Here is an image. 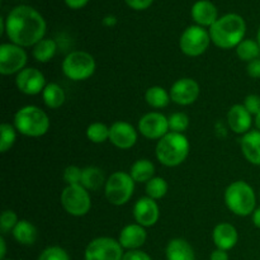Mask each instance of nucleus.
<instances>
[{"instance_id":"obj_1","label":"nucleus","mask_w":260,"mask_h":260,"mask_svg":"<svg viewBox=\"0 0 260 260\" xmlns=\"http://www.w3.org/2000/svg\"><path fill=\"white\" fill-rule=\"evenodd\" d=\"M46 20L42 15L28 5H19L5 18V33L10 42L20 47H30L43 40L46 35Z\"/></svg>"},{"instance_id":"obj_2","label":"nucleus","mask_w":260,"mask_h":260,"mask_svg":"<svg viewBox=\"0 0 260 260\" xmlns=\"http://www.w3.org/2000/svg\"><path fill=\"white\" fill-rule=\"evenodd\" d=\"M208 32L213 45L222 50H230L236 48L241 41L245 40L246 23L241 15L230 13L218 18Z\"/></svg>"},{"instance_id":"obj_3","label":"nucleus","mask_w":260,"mask_h":260,"mask_svg":"<svg viewBox=\"0 0 260 260\" xmlns=\"http://www.w3.org/2000/svg\"><path fill=\"white\" fill-rule=\"evenodd\" d=\"M190 144L184 134L169 132L157 141L155 155L160 164L174 168L183 164L189 155Z\"/></svg>"},{"instance_id":"obj_4","label":"nucleus","mask_w":260,"mask_h":260,"mask_svg":"<svg viewBox=\"0 0 260 260\" xmlns=\"http://www.w3.org/2000/svg\"><path fill=\"white\" fill-rule=\"evenodd\" d=\"M225 205L234 215L245 217L253 215L256 208V196L253 187L244 180L231 183L223 194Z\"/></svg>"},{"instance_id":"obj_5","label":"nucleus","mask_w":260,"mask_h":260,"mask_svg":"<svg viewBox=\"0 0 260 260\" xmlns=\"http://www.w3.org/2000/svg\"><path fill=\"white\" fill-rule=\"evenodd\" d=\"M14 127L19 134L27 137H41L50 129V118L38 107L25 106L15 113Z\"/></svg>"},{"instance_id":"obj_6","label":"nucleus","mask_w":260,"mask_h":260,"mask_svg":"<svg viewBox=\"0 0 260 260\" xmlns=\"http://www.w3.org/2000/svg\"><path fill=\"white\" fill-rule=\"evenodd\" d=\"M96 63L93 56L85 51H73L62 61V73L73 81H83L95 73Z\"/></svg>"},{"instance_id":"obj_7","label":"nucleus","mask_w":260,"mask_h":260,"mask_svg":"<svg viewBox=\"0 0 260 260\" xmlns=\"http://www.w3.org/2000/svg\"><path fill=\"white\" fill-rule=\"evenodd\" d=\"M135 190V180L129 173L116 172L111 174L104 185L106 198L111 205L123 206L132 198Z\"/></svg>"},{"instance_id":"obj_8","label":"nucleus","mask_w":260,"mask_h":260,"mask_svg":"<svg viewBox=\"0 0 260 260\" xmlns=\"http://www.w3.org/2000/svg\"><path fill=\"white\" fill-rule=\"evenodd\" d=\"M61 205L71 216H85L91 208V198L89 190L83 185H68L61 193Z\"/></svg>"},{"instance_id":"obj_9","label":"nucleus","mask_w":260,"mask_h":260,"mask_svg":"<svg viewBox=\"0 0 260 260\" xmlns=\"http://www.w3.org/2000/svg\"><path fill=\"white\" fill-rule=\"evenodd\" d=\"M212 42L208 30L201 25H190L179 38V47L184 55L189 57H198L207 51Z\"/></svg>"},{"instance_id":"obj_10","label":"nucleus","mask_w":260,"mask_h":260,"mask_svg":"<svg viewBox=\"0 0 260 260\" xmlns=\"http://www.w3.org/2000/svg\"><path fill=\"white\" fill-rule=\"evenodd\" d=\"M123 248L112 238H96L85 249V260H122Z\"/></svg>"},{"instance_id":"obj_11","label":"nucleus","mask_w":260,"mask_h":260,"mask_svg":"<svg viewBox=\"0 0 260 260\" xmlns=\"http://www.w3.org/2000/svg\"><path fill=\"white\" fill-rule=\"evenodd\" d=\"M27 52L14 43H3L0 46V74L13 75L25 69Z\"/></svg>"},{"instance_id":"obj_12","label":"nucleus","mask_w":260,"mask_h":260,"mask_svg":"<svg viewBox=\"0 0 260 260\" xmlns=\"http://www.w3.org/2000/svg\"><path fill=\"white\" fill-rule=\"evenodd\" d=\"M139 132L149 140H157L169 134V121L159 112H150L142 116L139 121Z\"/></svg>"},{"instance_id":"obj_13","label":"nucleus","mask_w":260,"mask_h":260,"mask_svg":"<svg viewBox=\"0 0 260 260\" xmlns=\"http://www.w3.org/2000/svg\"><path fill=\"white\" fill-rule=\"evenodd\" d=\"M15 85L25 95H37L46 88L45 75L36 68H25L17 74Z\"/></svg>"},{"instance_id":"obj_14","label":"nucleus","mask_w":260,"mask_h":260,"mask_svg":"<svg viewBox=\"0 0 260 260\" xmlns=\"http://www.w3.org/2000/svg\"><path fill=\"white\" fill-rule=\"evenodd\" d=\"M169 94L178 106H190L200 96V85L192 78L178 79L170 88Z\"/></svg>"},{"instance_id":"obj_15","label":"nucleus","mask_w":260,"mask_h":260,"mask_svg":"<svg viewBox=\"0 0 260 260\" xmlns=\"http://www.w3.org/2000/svg\"><path fill=\"white\" fill-rule=\"evenodd\" d=\"M109 141L121 150H128L137 142V131L131 123L117 121L109 127Z\"/></svg>"},{"instance_id":"obj_16","label":"nucleus","mask_w":260,"mask_h":260,"mask_svg":"<svg viewBox=\"0 0 260 260\" xmlns=\"http://www.w3.org/2000/svg\"><path fill=\"white\" fill-rule=\"evenodd\" d=\"M134 217L136 223L144 228H151L159 221L160 210L156 201L150 197H142L135 203Z\"/></svg>"},{"instance_id":"obj_17","label":"nucleus","mask_w":260,"mask_h":260,"mask_svg":"<svg viewBox=\"0 0 260 260\" xmlns=\"http://www.w3.org/2000/svg\"><path fill=\"white\" fill-rule=\"evenodd\" d=\"M147 239L146 230L144 226L139 223H131V225L124 226L121 230L118 236V243L121 246L127 250H139L145 244Z\"/></svg>"},{"instance_id":"obj_18","label":"nucleus","mask_w":260,"mask_h":260,"mask_svg":"<svg viewBox=\"0 0 260 260\" xmlns=\"http://www.w3.org/2000/svg\"><path fill=\"white\" fill-rule=\"evenodd\" d=\"M228 122L231 131L239 135H245L251 131L253 116L244 107V104H235L230 108L228 113Z\"/></svg>"},{"instance_id":"obj_19","label":"nucleus","mask_w":260,"mask_h":260,"mask_svg":"<svg viewBox=\"0 0 260 260\" xmlns=\"http://www.w3.org/2000/svg\"><path fill=\"white\" fill-rule=\"evenodd\" d=\"M212 239L216 248L228 251L230 250V249H233L234 246L238 244V230H236L235 226L231 225V223H218V225L213 229Z\"/></svg>"},{"instance_id":"obj_20","label":"nucleus","mask_w":260,"mask_h":260,"mask_svg":"<svg viewBox=\"0 0 260 260\" xmlns=\"http://www.w3.org/2000/svg\"><path fill=\"white\" fill-rule=\"evenodd\" d=\"M193 20L197 23V25L201 27H211L216 20L217 17V8L208 0H198L194 3L190 10Z\"/></svg>"},{"instance_id":"obj_21","label":"nucleus","mask_w":260,"mask_h":260,"mask_svg":"<svg viewBox=\"0 0 260 260\" xmlns=\"http://www.w3.org/2000/svg\"><path fill=\"white\" fill-rule=\"evenodd\" d=\"M241 151L244 157L248 160L250 164L260 165V131L254 129L249 131L243 136L240 141Z\"/></svg>"},{"instance_id":"obj_22","label":"nucleus","mask_w":260,"mask_h":260,"mask_svg":"<svg viewBox=\"0 0 260 260\" xmlns=\"http://www.w3.org/2000/svg\"><path fill=\"white\" fill-rule=\"evenodd\" d=\"M167 260H194V251L184 239H173L167 246Z\"/></svg>"},{"instance_id":"obj_23","label":"nucleus","mask_w":260,"mask_h":260,"mask_svg":"<svg viewBox=\"0 0 260 260\" xmlns=\"http://www.w3.org/2000/svg\"><path fill=\"white\" fill-rule=\"evenodd\" d=\"M12 234L14 240L22 245H33L38 238V231L36 226L27 220H19Z\"/></svg>"},{"instance_id":"obj_24","label":"nucleus","mask_w":260,"mask_h":260,"mask_svg":"<svg viewBox=\"0 0 260 260\" xmlns=\"http://www.w3.org/2000/svg\"><path fill=\"white\" fill-rule=\"evenodd\" d=\"M129 175L135 183H147L154 178L155 165L149 159H139L132 164Z\"/></svg>"},{"instance_id":"obj_25","label":"nucleus","mask_w":260,"mask_h":260,"mask_svg":"<svg viewBox=\"0 0 260 260\" xmlns=\"http://www.w3.org/2000/svg\"><path fill=\"white\" fill-rule=\"evenodd\" d=\"M107 179L104 178L103 172L96 167H88L83 169L81 175V185L86 190H98L106 185Z\"/></svg>"},{"instance_id":"obj_26","label":"nucleus","mask_w":260,"mask_h":260,"mask_svg":"<svg viewBox=\"0 0 260 260\" xmlns=\"http://www.w3.org/2000/svg\"><path fill=\"white\" fill-rule=\"evenodd\" d=\"M42 98L46 106L50 109H57L65 103L66 95L63 89L58 84L50 83L42 91Z\"/></svg>"},{"instance_id":"obj_27","label":"nucleus","mask_w":260,"mask_h":260,"mask_svg":"<svg viewBox=\"0 0 260 260\" xmlns=\"http://www.w3.org/2000/svg\"><path fill=\"white\" fill-rule=\"evenodd\" d=\"M57 51V45L51 38H43L40 42L33 46L32 55L36 61L41 63H46L52 60Z\"/></svg>"},{"instance_id":"obj_28","label":"nucleus","mask_w":260,"mask_h":260,"mask_svg":"<svg viewBox=\"0 0 260 260\" xmlns=\"http://www.w3.org/2000/svg\"><path fill=\"white\" fill-rule=\"evenodd\" d=\"M145 101L152 108L161 109L168 107L172 98H170V94L162 86L155 85L147 89L146 93H145Z\"/></svg>"},{"instance_id":"obj_29","label":"nucleus","mask_w":260,"mask_h":260,"mask_svg":"<svg viewBox=\"0 0 260 260\" xmlns=\"http://www.w3.org/2000/svg\"><path fill=\"white\" fill-rule=\"evenodd\" d=\"M236 55L241 61H250L259 58L260 55V46L258 41L254 40H244L236 47Z\"/></svg>"},{"instance_id":"obj_30","label":"nucleus","mask_w":260,"mask_h":260,"mask_svg":"<svg viewBox=\"0 0 260 260\" xmlns=\"http://www.w3.org/2000/svg\"><path fill=\"white\" fill-rule=\"evenodd\" d=\"M169 189V185H168L167 180L161 177H154L150 182L146 183V194L147 197L152 198V200L157 201L161 200L162 197H165Z\"/></svg>"},{"instance_id":"obj_31","label":"nucleus","mask_w":260,"mask_h":260,"mask_svg":"<svg viewBox=\"0 0 260 260\" xmlns=\"http://www.w3.org/2000/svg\"><path fill=\"white\" fill-rule=\"evenodd\" d=\"M86 137L93 144H103L109 141V127L102 122H94L86 128Z\"/></svg>"},{"instance_id":"obj_32","label":"nucleus","mask_w":260,"mask_h":260,"mask_svg":"<svg viewBox=\"0 0 260 260\" xmlns=\"http://www.w3.org/2000/svg\"><path fill=\"white\" fill-rule=\"evenodd\" d=\"M17 140V129L14 126L9 123H3L0 126V151L4 152L9 151L15 144Z\"/></svg>"},{"instance_id":"obj_33","label":"nucleus","mask_w":260,"mask_h":260,"mask_svg":"<svg viewBox=\"0 0 260 260\" xmlns=\"http://www.w3.org/2000/svg\"><path fill=\"white\" fill-rule=\"evenodd\" d=\"M168 121H169L170 132L183 134V132L187 131V128L189 127V117L185 113H183V112L173 113L172 116L168 117Z\"/></svg>"},{"instance_id":"obj_34","label":"nucleus","mask_w":260,"mask_h":260,"mask_svg":"<svg viewBox=\"0 0 260 260\" xmlns=\"http://www.w3.org/2000/svg\"><path fill=\"white\" fill-rule=\"evenodd\" d=\"M18 222H19V220H18V216L14 211H3L2 217H0V230H2L3 235L14 230V228L17 226Z\"/></svg>"},{"instance_id":"obj_35","label":"nucleus","mask_w":260,"mask_h":260,"mask_svg":"<svg viewBox=\"0 0 260 260\" xmlns=\"http://www.w3.org/2000/svg\"><path fill=\"white\" fill-rule=\"evenodd\" d=\"M38 260H70L68 251L60 246H50L38 256Z\"/></svg>"},{"instance_id":"obj_36","label":"nucleus","mask_w":260,"mask_h":260,"mask_svg":"<svg viewBox=\"0 0 260 260\" xmlns=\"http://www.w3.org/2000/svg\"><path fill=\"white\" fill-rule=\"evenodd\" d=\"M81 175H83V169L75 165H70L63 170V180L68 185H81Z\"/></svg>"},{"instance_id":"obj_37","label":"nucleus","mask_w":260,"mask_h":260,"mask_svg":"<svg viewBox=\"0 0 260 260\" xmlns=\"http://www.w3.org/2000/svg\"><path fill=\"white\" fill-rule=\"evenodd\" d=\"M244 107L248 109L251 116H256L260 113V96L256 94H250L244 101Z\"/></svg>"},{"instance_id":"obj_38","label":"nucleus","mask_w":260,"mask_h":260,"mask_svg":"<svg viewBox=\"0 0 260 260\" xmlns=\"http://www.w3.org/2000/svg\"><path fill=\"white\" fill-rule=\"evenodd\" d=\"M122 260H152L150 258L149 254L141 250H128L124 253L123 259Z\"/></svg>"},{"instance_id":"obj_39","label":"nucleus","mask_w":260,"mask_h":260,"mask_svg":"<svg viewBox=\"0 0 260 260\" xmlns=\"http://www.w3.org/2000/svg\"><path fill=\"white\" fill-rule=\"evenodd\" d=\"M129 8L135 10H145L152 4L154 0H124Z\"/></svg>"},{"instance_id":"obj_40","label":"nucleus","mask_w":260,"mask_h":260,"mask_svg":"<svg viewBox=\"0 0 260 260\" xmlns=\"http://www.w3.org/2000/svg\"><path fill=\"white\" fill-rule=\"evenodd\" d=\"M246 70H248V74L250 78L260 79V58H256V60L248 62Z\"/></svg>"},{"instance_id":"obj_41","label":"nucleus","mask_w":260,"mask_h":260,"mask_svg":"<svg viewBox=\"0 0 260 260\" xmlns=\"http://www.w3.org/2000/svg\"><path fill=\"white\" fill-rule=\"evenodd\" d=\"M210 260H229L228 251L221 250V249H216L211 253Z\"/></svg>"},{"instance_id":"obj_42","label":"nucleus","mask_w":260,"mask_h":260,"mask_svg":"<svg viewBox=\"0 0 260 260\" xmlns=\"http://www.w3.org/2000/svg\"><path fill=\"white\" fill-rule=\"evenodd\" d=\"M89 0H65L66 5L71 9H81L88 4Z\"/></svg>"},{"instance_id":"obj_43","label":"nucleus","mask_w":260,"mask_h":260,"mask_svg":"<svg viewBox=\"0 0 260 260\" xmlns=\"http://www.w3.org/2000/svg\"><path fill=\"white\" fill-rule=\"evenodd\" d=\"M251 221H253L255 228L260 229V207L255 208V211H254L253 215H251Z\"/></svg>"},{"instance_id":"obj_44","label":"nucleus","mask_w":260,"mask_h":260,"mask_svg":"<svg viewBox=\"0 0 260 260\" xmlns=\"http://www.w3.org/2000/svg\"><path fill=\"white\" fill-rule=\"evenodd\" d=\"M5 254H7V243H5L4 236L0 238V259L5 260Z\"/></svg>"},{"instance_id":"obj_45","label":"nucleus","mask_w":260,"mask_h":260,"mask_svg":"<svg viewBox=\"0 0 260 260\" xmlns=\"http://www.w3.org/2000/svg\"><path fill=\"white\" fill-rule=\"evenodd\" d=\"M254 123H255V127L258 131H260V113L256 114L255 119H254Z\"/></svg>"},{"instance_id":"obj_46","label":"nucleus","mask_w":260,"mask_h":260,"mask_svg":"<svg viewBox=\"0 0 260 260\" xmlns=\"http://www.w3.org/2000/svg\"><path fill=\"white\" fill-rule=\"evenodd\" d=\"M256 41H258V43L260 46V27H259V30H258V38H256Z\"/></svg>"},{"instance_id":"obj_47","label":"nucleus","mask_w":260,"mask_h":260,"mask_svg":"<svg viewBox=\"0 0 260 260\" xmlns=\"http://www.w3.org/2000/svg\"><path fill=\"white\" fill-rule=\"evenodd\" d=\"M5 260H12V259H5Z\"/></svg>"},{"instance_id":"obj_48","label":"nucleus","mask_w":260,"mask_h":260,"mask_svg":"<svg viewBox=\"0 0 260 260\" xmlns=\"http://www.w3.org/2000/svg\"><path fill=\"white\" fill-rule=\"evenodd\" d=\"M259 198H260V192H259Z\"/></svg>"}]
</instances>
